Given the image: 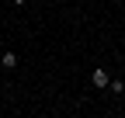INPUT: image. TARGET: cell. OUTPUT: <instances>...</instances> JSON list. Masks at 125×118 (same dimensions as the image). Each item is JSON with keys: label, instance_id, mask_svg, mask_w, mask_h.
Segmentation results:
<instances>
[{"label": "cell", "instance_id": "cell-2", "mask_svg": "<svg viewBox=\"0 0 125 118\" xmlns=\"http://www.w3.org/2000/svg\"><path fill=\"white\" fill-rule=\"evenodd\" d=\"M18 63H21L18 52H4V56H0V66H4V69H18Z\"/></svg>", "mask_w": 125, "mask_h": 118}, {"label": "cell", "instance_id": "cell-4", "mask_svg": "<svg viewBox=\"0 0 125 118\" xmlns=\"http://www.w3.org/2000/svg\"><path fill=\"white\" fill-rule=\"evenodd\" d=\"M10 4H14V7H24V4H28V0H10Z\"/></svg>", "mask_w": 125, "mask_h": 118}, {"label": "cell", "instance_id": "cell-3", "mask_svg": "<svg viewBox=\"0 0 125 118\" xmlns=\"http://www.w3.org/2000/svg\"><path fill=\"white\" fill-rule=\"evenodd\" d=\"M108 90H111L115 97H118V94H125V80H111V83H108Z\"/></svg>", "mask_w": 125, "mask_h": 118}, {"label": "cell", "instance_id": "cell-1", "mask_svg": "<svg viewBox=\"0 0 125 118\" xmlns=\"http://www.w3.org/2000/svg\"><path fill=\"white\" fill-rule=\"evenodd\" d=\"M90 83L97 87V90H108V83H111L108 69H104V66H94V69H90Z\"/></svg>", "mask_w": 125, "mask_h": 118}]
</instances>
